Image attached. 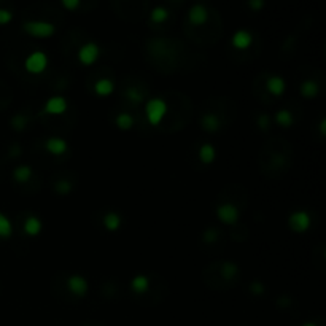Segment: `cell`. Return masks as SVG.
<instances>
[{"label": "cell", "instance_id": "5bb4252c", "mask_svg": "<svg viewBox=\"0 0 326 326\" xmlns=\"http://www.w3.org/2000/svg\"><path fill=\"white\" fill-rule=\"evenodd\" d=\"M41 229H43V224L37 216H27L26 221H24V232L27 236L35 237L41 232Z\"/></svg>", "mask_w": 326, "mask_h": 326}, {"label": "cell", "instance_id": "1f68e13d", "mask_svg": "<svg viewBox=\"0 0 326 326\" xmlns=\"http://www.w3.org/2000/svg\"><path fill=\"white\" fill-rule=\"evenodd\" d=\"M250 290H252L253 295L259 296V295H263V293H264V285L261 284V282H253L252 287H250Z\"/></svg>", "mask_w": 326, "mask_h": 326}, {"label": "cell", "instance_id": "cb8c5ba5", "mask_svg": "<svg viewBox=\"0 0 326 326\" xmlns=\"http://www.w3.org/2000/svg\"><path fill=\"white\" fill-rule=\"evenodd\" d=\"M150 18H151L153 23L162 24V23H166V21L169 19V12L164 7H156V8H153V12H151Z\"/></svg>", "mask_w": 326, "mask_h": 326}, {"label": "cell", "instance_id": "d6a6232c", "mask_svg": "<svg viewBox=\"0 0 326 326\" xmlns=\"http://www.w3.org/2000/svg\"><path fill=\"white\" fill-rule=\"evenodd\" d=\"M248 7L255 10V12H259L264 7V0H248Z\"/></svg>", "mask_w": 326, "mask_h": 326}, {"label": "cell", "instance_id": "9c48e42d", "mask_svg": "<svg viewBox=\"0 0 326 326\" xmlns=\"http://www.w3.org/2000/svg\"><path fill=\"white\" fill-rule=\"evenodd\" d=\"M45 148H46V151H48L50 155L61 156V155L65 153V151H67L69 144L65 142L64 138H61V137H50L46 142H45Z\"/></svg>", "mask_w": 326, "mask_h": 326}, {"label": "cell", "instance_id": "8992f818", "mask_svg": "<svg viewBox=\"0 0 326 326\" xmlns=\"http://www.w3.org/2000/svg\"><path fill=\"white\" fill-rule=\"evenodd\" d=\"M67 288L72 295H75L77 298H83V296H86V293H88L89 285H88V280L83 275H70L67 278Z\"/></svg>", "mask_w": 326, "mask_h": 326}, {"label": "cell", "instance_id": "e575fe53", "mask_svg": "<svg viewBox=\"0 0 326 326\" xmlns=\"http://www.w3.org/2000/svg\"><path fill=\"white\" fill-rule=\"evenodd\" d=\"M320 134H321V135H326V119H324V118L320 121Z\"/></svg>", "mask_w": 326, "mask_h": 326}, {"label": "cell", "instance_id": "484cf974", "mask_svg": "<svg viewBox=\"0 0 326 326\" xmlns=\"http://www.w3.org/2000/svg\"><path fill=\"white\" fill-rule=\"evenodd\" d=\"M72 183L67 181V180H59L54 183V191H56L58 194H69L72 191Z\"/></svg>", "mask_w": 326, "mask_h": 326}, {"label": "cell", "instance_id": "e0dca14e", "mask_svg": "<svg viewBox=\"0 0 326 326\" xmlns=\"http://www.w3.org/2000/svg\"><path fill=\"white\" fill-rule=\"evenodd\" d=\"M130 288H132V291L137 293V295H144V293H147L150 288L148 277L147 275H135L132 280H130Z\"/></svg>", "mask_w": 326, "mask_h": 326}, {"label": "cell", "instance_id": "2e32d148", "mask_svg": "<svg viewBox=\"0 0 326 326\" xmlns=\"http://www.w3.org/2000/svg\"><path fill=\"white\" fill-rule=\"evenodd\" d=\"M113 91H115V83L108 78H102L99 81H96V84H94V92L97 96L105 97V96H110Z\"/></svg>", "mask_w": 326, "mask_h": 326}, {"label": "cell", "instance_id": "7a4b0ae2", "mask_svg": "<svg viewBox=\"0 0 326 326\" xmlns=\"http://www.w3.org/2000/svg\"><path fill=\"white\" fill-rule=\"evenodd\" d=\"M23 30L30 37L50 38L56 32V26L48 23V21H26L23 24Z\"/></svg>", "mask_w": 326, "mask_h": 326}, {"label": "cell", "instance_id": "7402d4cb", "mask_svg": "<svg viewBox=\"0 0 326 326\" xmlns=\"http://www.w3.org/2000/svg\"><path fill=\"white\" fill-rule=\"evenodd\" d=\"M275 121L282 127H291L295 123V118H293V113L290 110H278L275 113Z\"/></svg>", "mask_w": 326, "mask_h": 326}, {"label": "cell", "instance_id": "5b68a950", "mask_svg": "<svg viewBox=\"0 0 326 326\" xmlns=\"http://www.w3.org/2000/svg\"><path fill=\"white\" fill-rule=\"evenodd\" d=\"M101 56V48L97 43H84V45L78 50V61L83 65H92Z\"/></svg>", "mask_w": 326, "mask_h": 326}, {"label": "cell", "instance_id": "d590c367", "mask_svg": "<svg viewBox=\"0 0 326 326\" xmlns=\"http://www.w3.org/2000/svg\"><path fill=\"white\" fill-rule=\"evenodd\" d=\"M304 326H317V324H313V323H306Z\"/></svg>", "mask_w": 326, "mask_h": 326}, {"label": "cell", "instance_id": "4316f807", "mask_svg": "<svg viewBox=\"0 0 326 326\" xmlns=\"http://www.w3.org/2000/svg\"><path fill=\"white\" fill-rule=\"evenodd\" d=\"M12 126L15 130H23L27 126V116L26 115H15L12 119Z\"/></svg>", "mask_w": 326, "mask_h": 326}, {"label": "cell", "instance_id": "3957f363", "mask_svg": "<svg viewBox=\"0 0 326 326\" xmlns=\"http://www.w3.org/2000/svg\"><path fill=\"white\" fill-rule=\"evenodd\" d=\"M24 67L29 73H34V75L45 72L48 67V56L41 51L30 53L24 61Z\"/></svg>", "mask_w": 326, "mask_h": 326}, {"label": "cell", "instance_id": "d4e9b609", "mask_svg": "<svg viewBox=\"0 0 326 326\" xmlns=\"http://www.w3.org/2000/svg\"><path fill=\"white\" fill-rule=\"evenodd\" d=\"M126 97L134 104H142L144 102V92L138 91L137 88H129L126 91Z\"/></svg>", "mask_w": 326, "mask_h": 326}, {"label": "cell", "instance_id": "f546056e", "mask_svg": "<svg viewBox=\"0 0 326 326\" xmlns=\"http://www.w3.org/2000/svg\"><path fill=\"white\" fill-rule=\"evenodd\" d=\"M218 239V231L216 229H207L204 232V242L205 244H213Z\"/></svg>", "mask_w": 326, "mask_h": 326}, {"label": "cell", "instance_id": "ba28073f", "mask_svg": "<svg viewBox=\"0 0 326 326\" xmlns=\"http://www.w3.org/2000/svg\"><path fill=\"white\" fill-rule=\"evenodd\" d=\"M67 107H69L67 101H65L62 96H53L46 101L45 107H43V110H45V113H48L51 116H58V115L65 113Z\"/></svg>", "mask_w": 326, "mask_h": 326}, {"label": "cell", "instance_id": "52a82bcc", "mask_svg": "<svg viewBox=\"0 0 326 326\" xmlns=\"http://www.w3.org/2000/svg\"><path fill=\"white\" fill-rule=\"evenodd\" d=\"M216 216L224 224H234L239 220V210L232 204H221L216 207Z\"/></svg>", "mask_w": 326, "mask_h": 326}, {"label": "cell", "instance_id": "603a6c76", "mask_svg": "<svg viewBox=\"0 0 326 326\" xmlns=\"http://www.w3.org/2000/svg\"><path fill=\"white\" fill-rule=\"evenodd\" d=\"M13 234V224L8 220V216L0 212V237L7 239Z\"/></svg>", "mask_w": 326, "mask_h": 326}, {"label": "cell", "instance_id": "d6986e66", "mask_svg": "<svg viewBox=\"0 0 326 326\" xmlns=\"http://www.w3.org/2000/svg\"><path fill=\"white\" fill-rule=\"evenodd\" d=\"M216 158V150L212 144H204L199 148V159L204 162V164H212Z\"/></svg>", "mask_w": 326, "mask_h": 326}, {"label": "cell", "instance_id": "83f0119b", "mask_svg": "<svg viewBox=\"0 0 326 326\" xmlns=\"http://www.w3.org/2000/svg\"><path fill=\"white\" fill-rule=\"evenodd\" d=\"M256 124L261 130H267L270 127V116L267 113H261L256 119Z\"/></svg>", "mask_w": 326, "mask_h": 326}, {"label": "cell", "instance_id": "44dd1931", "mask_svg": "<svg viewBox=\"0 0 326 326\" xmlns=\"http://www.w3.org/2000/svg\"><path fill=\"white\" fill-rule=\"evenodd\" d=\"M13 178L18 183H27L32 178V169L29 166H18L13 170Z\"/></svg>", "mask_w": 326, "mask_h": 326}, {"label": "cell", "instance_id": "277c9868", "mask_svg": "<svg viewBox=\"0 0 326 326\" xmlns=\"http://www.w3.org/2000/svg\"><path fill=\"white\" fill-rule=\"evenodd\" d=\"M310 223H312V218L310 215L306 212V210H296L290 215L288 218V226L291 231L295 232H306L309 227H310Z\"/></svg>", "mask_w": 326, "mask_h": 326}, {"label": "cell", "instance_id": "4dcf8cb0", "mask_svg": "<svg viewBox=\"0 0 326 326\" xmlns=\"http://www.w3.org/2000/svg\"><path fill=\"white\" fill-rule=\"evenodd\" d=\"M61 2H62L64 8H67V10H70V12H73V10H77L80 7L81 0H61Z\"/></svg>", "mask_w": 326, "mask_h": 326}, {"label": "cell", "instance_id": "7c38bea8", "mask_svg": "<svg viewBox=\"0 0 326 326\" xmlns=\"http://www.w3.org/2000/svg\"><path fill=\"white\" fill-rule=\"evenodd\" d=\"M231 43H232V46H234L236 50H247V48L252 46L253 37H252V34H250V32H247V30H237L236 34L232 35Z\"/></svg>", "mask_w": 326, "mask_h": 326}, {"label": "cell", "instance_id": "8fae6325", "mask_svg": "<svg viewBox=\"0 0 326 326\" xmlns=\"http://www.w3.org/2000/svg\"><path fill=\"white\" fill-rule=\"evenodd\" d=\"M201 126L204 130H207L210 134H215L221 129V119L215 113H205L201 118Z\"/></svg>", "mask_w": 326, "mask_h": 326}, {"label": "cell", "instance_id": "30bf717a", "mask_svg": "<svg viewBox=\"0 0 326 326\" xmlns=\"http://www.w3.org/2000/svg\"><path fill=\"white\" fill-rule=\"evenodd\" d=\"M188 19L193 26H202L205 21L209 19V12L204 5H194L191 7L190 13H188Z\"/></svg>", "mask_w": 326, "mask_h": 326}, {"label": "cell", "instance_id": "f1b7e54d", "mask_svg": "<svg viewBox=\"0 0 326 326\" xmlns=\"http://www.w3.org/2000/svg\"><path fill=\"white\" fill-rule=\"evenodd\" d=\"M13 19V13L7 8H0V26H5L8 23H12Z\"/></svg>", "mask_w": 326, "mask_h": 326}, {"label": "cell", "instance_id": "9a60e30c", "mask_svg": "<svg viewBox=\"0 0 326 326\" xmlns=\"http://www.w3.org/2000/svg\"><path fill=\"white\" fill-rule=\"evenodd\" d=\"M104 226H105V229L107 231H118L119 229V226H121V216H119L116 212H107L104 215Z\"/></svg>", "mask_w": 326, "mask_h": 326}, {"label": "cell", "instance_id": "4fadbf2b", "mask_svg": "<svg viewBox=\"0 0 326 326\" xmlns=\"http://www.w3.org/2000/svg\"><path fill=\"white\" fill-rule=\"evenodd\" d=\"M266 89L272 94V96H282L285 92V89H287V84H285V80L282 78V77H270V78H267V81H266Z\"/></svg>", "mask_w": 326, "mask_h": 326}, {"label": "cell", "instance_id": "6da1fadb", "mask_svg": "<svg viewBox=\"0 0 326 326\" xmlns=\"http://www.w3.org/2000/svg\"><path fill=\"white\" fill-rule=\"evenodd\" d=\"M167 110H169L167 102L164 99H161V97H153V99H150L145 104V115L151 126L161 124V121L167 115Z\"/></svg>", "mask_w": 326, "mask_h": 326}, {"label": "cell", "instance_id": "ffe728a7", "mask_svg": "<svg viewBox=\"0 0 326 326\" xmlns=\"http://www.w3.org/2000/svg\"><path fill=\"white\" fill-rule=\"evenodd\" d=\"M115 124L118 129L121 130H129L134 127V116L129 115V113H119L116 118H115Z\"/></svg>", "mask_w": 326, "mask_h": 326}, {"label": "cell", "instance_id": "ac0fdd59", "mask_svg": "<svg viewBox=\"0 0 326 326\" xmlns=\"http://www.w3.org/2000/svg\"><path fill=\"white\" fill-rule=\"evenodd\" d=\"M301 94L304 97H307V99H312V97H317L318 92H320V84L317 81H313V80H306L302 84H301V88H299Z\"/></svg>", "mask_w": 326, "mask_h": 326}, {"label": "cell", "instance_id": "836d02e7", "mask_svg": "<svg viewBox=\"0 0 326 326\" xmlns=\"http://www.w3.org/2000/svg\"><path fill=\"white\" fill-rule=\"evenodd\" d=\"M223 272H226L227 275H232L234 272H237V267H236L234 264H224Z\"/></svg>", "mask_w": 326, "mask_h": 326}]
</instances>
